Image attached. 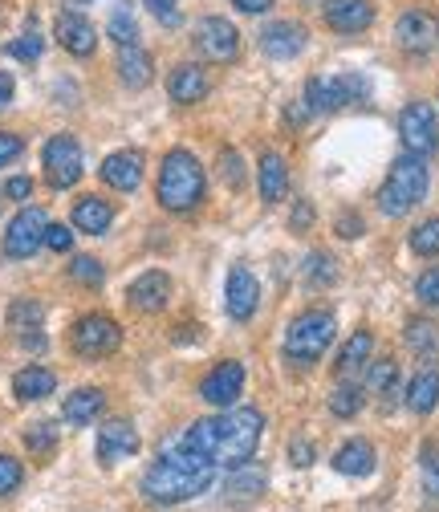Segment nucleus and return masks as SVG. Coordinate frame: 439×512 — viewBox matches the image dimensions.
Masks as SVG:
<instances>
[{"label": "nucleus", "instance_id": "40", "mask_svg": "<svg viewBox=\"0 0 439 512\" xmlns=\"http://www.w3.org/2000/svg\"><path fill=\"white\" fill-rule=\"evenodd\" d=\"M41 49H45V41H41V33L29 25V33H25V37H17V41L9 45V57H17V61H37V57H41Z\"/></svg>", "mask_w": 439, "mask_h": 512}, {"label": "nucleus", "instance_id": "22", "mask_svg": "<svg viewBox=\"0 0 439 512\" xmlns=\"http://www.w3.org/2000/svg\"><path fill=\"white\" fill-rule=\"evenodd\" d=\"M151 74H155V66L143 45H118V78L131 90H143L151 82Z\"/></svg>", "mask_w": 439, "mask_h": 512}, {"label": "nucleus", "instance_id": "2", "mask_svg": "<svg viewBox=\"0 0 439 512\" xmlns=\"http://www.w3.org/2000/svg\"><path fill=\"white\" fill-rule=\"evenodd\" d=\"M261 435H265V419L253 407L208 415V419L187 427V439H192L216 468H240V464H248V460L257 456Z\"/></svg>", "mask_w": 439, "mask_h": 512}, {"label": "nucleus", "instance_id": "42", "mask_svg": "<svg viewBox=\"0 0 439 512\" xmlns=\"http://www.w3.org/2000/svg\"><path fill=\"white\" fill-rule=\"evenodd\" d=\"M143 5H147V13H151L159 25H167V29H175V25L183 21L179 0H143Z\"/></svg>", "mask_w": 439, "mask_h": 512}, {"label": "nucleus", "instance_id": "35", "mask_svg": "<svg viewBox=\"0 0 439 512\" xmlns=\"http://www.w3.org/2000/svg\"><path fill=\"white\" fill-rule=\"evenodd\" d=\"M25 447H29V452L33 456H53L57 452V427L53 423H33L29 431H25Z\"/></svg>", "mask_w": 439, "mask_h": 512}, {"label": "nucleus", "instance_id": "37", "mask_svg": "<svg viewBox=\"0 0 439 512\" xmlns=\"http://www.w3.org/2000/svg\"><path fill=\"white\" fill-rule=\"evenodd\" d=\"M70 277H74L78 285H90V289H98V285L106 281V269H102V261H94V256H74Z\"/></svg>", "mask_w": 439, "mask_h": 512}, {"label": "nucleus", "instance_id": "11", "mask_svg": "<svg viewBox=\"0 0 439 512\" xmlns=\"http://www.w3.org/2000/svg\"><path fill=\"white\" fill-rule=\"evenodd\" d=\"M196 49L204 61H216V66H228V61H236L240 53V33L232 21L224 17H204L196 25Z\"/></svg>", "mask_w": 439, "mask_h": 512}, {"label": "nucleus", "instance_id": "12", "mask_svg": "<svg viewBox=\"0 0 439 512\" xmlns=\"http://www.w3.org/2000/svg\"><path fill=\"white\" fill-rule=\"evenodd\" d=\"M240 391H244V362H220V366L200 382V399H204L208 407H216V411L232 407V403L240 399Z\"/></svg>", "mask_w": 439, "mask_h": 512}, {"label": "nucleus", "instance_id": "47", "mask_svg": "<svg viewBox=\"0 0 439 512\" xmlns=\"http://www.w3.org/2000/svg\"><path fill=\"white\" fill-rule=\"evenodd\" d=\"M313 456H318V447H313L309 439H293V443H289V460H293L297 468H309Z\"/></svg>", "mask_w": 439, "mask_h": 512}, {"label": "nucleus", "instance_id": "16", "mask_svg": "<svg viewBox=\"0 0 439 512\" xmlns=\"http://www.w3.org/2000/svg\"><path fill=\"white\" fill-rule=\"evenodd\" d=\"M395 37H399V45L407 53H427L435 45V37H439V21L427 9H407L399 17V25H395Z\"/></svg>", "mask_w": 439, "mask_h": 512}, {"label": "nucleus", "instance_id": "15", "mask_svg": "<svg viewBox=\"0 0 439 512\" xmlns=\"http://www.w3.org/2000/svg\"><path fill=\"white\" fill-rule=\"evenodd\" d=\"M208 90H212L208 70H204V66H192V61L175 66L171 78H167V94H171V102H179V106H196V102H204Z\"/></svg>", "mask_w": 439, "mask_h": 512}, {"label": "nucleus", "instance_id": "32", "mask_svg": "<svg viewBox=\"0 0 439 512\" xmlns=\"http://www.w3.org/2000/svg\"><path fill=\"white\" fill-rule=\"evenodd\" d=\"M399 387V362L395 358H379L366 366V391L370 395H395Z\"/></svg>", "mask_w": 439, "mask_h": 512}, {"label": "nucleus", "instance_id": "44", "mask_svg": "<svg viewBox=\"0 0 439 512\" xmlns=\"http://www.w3.org/2000/svg\"><path fill=\"white\" fill-rule=\"evenodd\" d=\"M419 464H423V484H427V492L439 496V447H435V443L423 447V460H419Z\"/></svg>", "mask_w": 439, "mask_h": 512}, {"label": "nucleus", "instance_id": "23", "mask_svg": "<svg viewBox=\"0 0 439 512\" xmlns=\"http://www.w3.org/2000/svg\"><path fill=\"white\" fill-rule=\"evenodd\" d=\"M13 391L17 399L25 403H37V399H49L57 391V374L49 366H21L17 378H13Z\"/></svg>", "mask_w": 439, "mask_h": 512}, {"label": "nucleus", "instance_id": "18", "mask_svg": "<svg viewBox=\"0 0 439 512\" xmlns=\"http://www.w3.org/2000/svg\"><path fill=\"white\" fill-rule=\"evenodd\" d=\"M127 301H131L135 313H159V309H167V301H171V277L159 273V269L143 273L139 281H131Z\"/></svg>", "mask_w": 439, "mask_h": 512}, {"label": "nucleus", "instance_id": "5", "mask_svg": "<svg viewBox=\"0 0 439 512\" xmlns=\"http://www.w3.org/2000/svg\"><path fill=\"white\" fill-rule=\"evenodd\" d=\"M338 338V322L330 309H305L301 317H293V326L285 330V358L293 366H309L318 362L330 342Z\"/></svg>", "mask_w": 439, "mask_h": 512}, {"label": "nucleus", "instance_id": "14", "mask_svg": "<svg viewBox=\"0 0 439 512\" xmlns=\"http://www.w3.org/2000/svg\"><path fill=\"white\" fill-rule=\"evenodd\" d=\"M139 452V431L127 419H110L106 427H98V460L110 468L118 460H131Z\"/></svg>", "mask_w": 439, "mask_h": 512}, {"label": "nucleus", "instance_id": "29", "mask_svg": "<svg viewBox=\"0 0 439 512\" xmlns=\"http://www.w3.org/2000/svg\"><path fill=\"white\" fill-rule=\"evenodd\" d=\"M435 403H439V374L435 370H419L411 378V387H407V407L415 415H431Z\"/></svg>", "mask_w": 439, "mask_h": 512}, {"label": "nucleus", "instance_id": "25", "mask_svg": "<svg viewBox=\"0 0 439 512\" xmlns=\"http://www.w3.org/2000/svg\"><path fill=\"white\" fill-rule=\"evenodd\" d=\"M285 191H289V163L277 151H265L261 155V196H265V204H281Z\"/></svg>", "mask_w": 439, "mask_h": 512}, {"label": "nucleus", "instance_id": "6", "mask_svg": "<svg viewBox=\"0 0 439 512\" xmlns=\"http://www.w3.org/2000/svg\"><path fill=\"white\" fill-rule=\"evenodd\" d=\"M370 94V82L362 78V74H322V78H309V86H305V106L309 110H322V114H330V110H342V106H350V102H362Z\"/></svg>", "mask_w": 439, "mask_h": 512}, {"label": "nucleus", "instance_id": "38", "mask_svg": "<svg viewBox=\"0 0 439 512\" xmlns=\"http://www.w3.org/2000/svg\"><path fill=\"white\" fill-rule=\"evenodd\" d=\"M330 411H334L338 419H354V415L362 411V391H358V387H338V391L330 395Z\"/></svg>", "mask_w": 439, "mask_h": 512}, {"label": "nucleus", "instance_id": "43", "mask_svg": "<svg viewBox=\"0 0 439 512\" xmlns=\"http://www.w3.org/2000/svg\"><path fill=\"white\" fill-rule=\"evenodd\" d=\"M415 297L431 309H439V269H423L419 281H415Z\"/></svg>", "mask_w": 439, "mask_h": 512}, {"label": "nucleus", "instance_id": "53", "mask_svg": "<svg viewBox=\"0 0 439 512\" xmlns=\"http://www.w3.org/2000/svg\"><path fill=\"white\" fill-rule=\"evenodd\" d=\"M309 224H313V208H309V204L301 200V204L293 208V232H305Z\"/></svg>", "mask_w": 439, "mask_h": 512}, {"label": "nucleus", "instance_id": "9", "mask_svg": "<svg viewBox=\"0 0 439 512\" xmlns=\"http://www.w3.org/2000/svg\"><path fill=\"white\" fill-rule=\"evenodd\" d=\"M399 139L411 155H431L439 147V118L427 102H411L399 114Z\"/></svg>", "mask_w": 439, "mask_h": 512}, {"label": "nucleus", "instance_id": "39", "mask_svg": "<svg viewBox=\"0 0 439 512\" xmlns=\"http://www.w3.org/2000/svg\"><path fill=\"white\" fill-rule=\"evenodd\" d=\"M110 37H114V45H139V29H135V21H131V13L127 9H114V17H110Z\"/></svg>", "mask_w": 439, "mask_h": 512}, {"label": "nucleus", "instance_id": "54", "mask_svg": "<svg viewBox=\"0 0 439 512\" xmlns=\"http://www.w3.org/2000/svg\"><path fill=\"white\" fill-rule=\"evenodd\" d=\"M0 196H5V187H0Z\"/></svg>", "mask_w": 439, "mask_h": 512}, {"label": "nucleus", "instance_id": "45", "mask_svg": "<svg viewBox=\"0 0 439 512\" xmlns=\"http://www.w3.org/2000/svg\"><path fill=\"white\" fill-rule=\"evenodd\" d=\"M25 155V139L21 135H9V131H0V167H9Z\"/></svg>", "mask_w": 439, "mask_h": 512}, {"label": "nucleus", "instance_id": "17", "mask_svg": "<svg viewBox=\"0 0 439 512\" xmlns=\"http://www.w3.org/2000/svg\"><path fill=\"white\" fill-rule=\"evenodd\" d=\"M53 37H57L61 49L74 53V57H90L98 49V33L82 13H61L57 25H53Z\"/></svg>", "mask_w": 439, "mask_h": 512}, {"label": "nucleus", "instance_id": "50", "mask_svg": "<svg viewBox=\"0 0 439 512\" xmlns=\"http://www.w3.org/2000/svg\"><path fill=\"white\" fill-rule=\"evenodd\" d=\"M29 191H33V179L29 175H17V179L5 183V196L9 200H29Z\"/></svg>", "mask_w": 439, "mask_h": 512}, {"label": "nucleus", "instance_id": "4", "mask_svg": "<svg viewBox=\"0 0 439 512\" xmlns=\"http://www.w3.org/2000/svg\"><path fill=\"white\" fill-rule=\"evenodd\" d=\"M427 183H431V175H427L423 155H411V151H407L403 159H395V163H391L387 183L379 187V212H383V216H391V220L407 216L415 204H423Z\"/></svg>", "mask_w": 439, "mask_h": 512}, {"label": "nucleus", "instance_id": "41", "mask_svg": "<svg viewBox=\"0 0 439 512\" xmlns=\"http://www.w3.org/2000/svg\"><path fill=\"white\" fill-rule=\"evenodd\" d=\"M21 480H25L21 460H13V456H0V496H13V492L21 488Z\"/></svg>", "mask_w": 439, "mask_h": 512}, {"label": "nucleus", "instance_id": "28", "mask_svg": "<svg viewBox=\"0 0 439 512\" xmlns=\"http://www.w3.org/2000/svg\"><path fill=\"white\" fill-rule=\"evenodd\" d=\"M102 403H106V395H102L98 387H78V391L66 399V423H74V427L94 423V419L102 415Z\"/></svg>", "mask_w": 439, "mask_h": 512}, {"label": "nucleus", "instance_id": "49", "mask_svg": "<svg viewBox=\"0 0 439 512\" xmlns=\"http://www.w3.org/2000/svg\"><path fill=\"white\" fill-rule=\"evenodd\" d=\"M220 163H224V179H228V187H240L244 175H240V159H236V151H224Z\"/></svg>", "mask_w": 439, "mask_h": 512}, {"label": "nucleus", "instance_id": "30", "mask_svg": "<svg viewBox=\"0 0 439 512\" xmlns=\"http://www.w3.org/2000/svg\"><path fill=\"white\" fill-rule=\"evenodd\" d=\"M403 338H407V346H411L415 354H423V358H435V354H439V326L431 322V317H411L407 330H403Z\"/></svg>", "mask_w": 439, "mask_h": 512}, {"label": "nucleus", "instance_id": "3", "mask_svg": "<svg viewBox=\"0 0 439 512\" xmlns=\"http://www.w3.org/2000/svg\"><path fill=\"white\" fill-rule=\"evenodd\" d=\"M159 204L175 216L183 212H196L204 191H208V179H204V167L192 151H167L163 167H159Z\"/></svg>", "mask_w": 439, "mask_h": 512}, {"label": "nucleus", "instance_id": "7", "mask_svg": "<svg viewBox=\"0 0 439 512\" xmlns=\"http://www.w3.org/2000/svg\"><path fill=\"white\" fill-rule=\"evenodd\" d=\"M118 342H122V330H118L114 317H106V313H86V317H78L74 330H70V346L82 358H106V354L118 350Z\"/></svg>", "mask_w": 439, "mask_h": 512}, {"label": "nucleus", "instance_id": "31", "mask_svg": "<svg viewBox=\"0 0 439 512\" xmlns=\"http://www.w3.org/2000/svg\"><path fill=\"white\" fill-rule=\"evenodd\" d=\"M301 273H305V285L309 289H330L338 281V261H334L330 252H309Z\"/></svg>", "mask_w": 439, "mask_h": 512}, {"label": "nucleus", "instance_id": "24", "mask_svg": "<svg viewBox=\"0 0 439 512\" xmlns=\"http://www.w3.org/2000/svg\"><path fill=\"white\" fill-rule=\"evenodd\" d=\"M110 220H114V208L102 196H82L74 204V228L86 232V236H102L110 228Z\"/></svg>", "mask_w": 439, "mask_h": 512}, {"label": "nucleus", "instance_id": "34", "mask_svg": "<svg viewBox=\"0 0 439 512\" xmlns=\"http://www.w3.org/2000/svg\"><path fill=\"white\" fill-rule=\"evenodd\" d=\"M411 252L415 256H439V216L411 228Z\"/></svg>", "mask_w": 439, "mask_h": 512}, {"label": "nucleus", "instance_id": "8", "mask_svg": "<svg viewBox=\"0 0 439 512\" xmlns=\"http://www.w3.org/2000/svg\"><path fill=\"white\" fill-rule=\"evenodd\" d=\"M45 179L57 191H66L82 179V147L74 135H53L45 143Z\"/></svg>", "mask_w": 439, "mask_h": 512}, {"label": "nucleus", "instance_id": "20", "mask_svg": "<svg viewBox=\"0 0 439 512\" xmlns=\"http://www.w3.org/2000/svg\"><path fill=\"white\" fill-rule=\"evenodd\" d=\"M326 25L334 33H362L374 25V5L370 0H330L326 5Z\"/></svg>", "mask_w": 439, "mask_h": 512}, {"label": "nucleus", "instance_id": "26", "mask_svg": "<svg viewBox=\"0 0 439 512\" xmlns=\"http://www.w3.org/2000/svg\"><path fill=\"white\" fill-rule=\"evenodd\" d=\"M370 354H374V338H370L366 330L350 334L346 346H342V354H338V362H334L338 378H354L358 370H366V366H370Z\"/></svg>", "mask_w": 439, "mask_h": 512}, {"label": "nucleus", "instance_id": "13", "mask_svg": "<svg viewBox=\"0 0 439 512\" xmlns=\"http://www.w3.org/2000/svg\"><path fill=\"white\" fill-rule=\"evenodd\" d=\"M224 297H228V317H232V322H253L257 305H261V285H257V277L248 273L244 265H236V269L228 273Z\"/></svg>", "mask_w": 439, "mask_h": 512}, {"label": "nucleus", "instance_id": "21", "mask_svg": "<svg viewBox=\"0 0 439 512\" xmlns=\"http://www.w3.org/2000/svg\"><path fill=\"white\" fill-rule=\"evenodd\" d=\"M102 183H110L114 191H135L143 183V155L139 151H114V155H106Z\"/></svg>", "mask_w": 439, "mask_h": 512}, {"label": "nucleus", "instance_id": "10", "mask_svg": "<svg viewBox=\"0 0 439 512\" xmlns=\"http://www.w3.org/2000/svg\"><path fill=\"white\" fill-rule=\"evenodd\" d=\"M45 228H49V220H45L41 208L17 212L9 220V232H5V256H9V261H29V256L45 244Z\"/></svg>", "mask_w": 439, "mask_h": 512}, {"label": "nucleus", "instance_id": "48", "mask_svg": "<svg viewBox=\"0 0 439 512\" xmlns=\"http://www.w3.org/2000/svg\"><path fill=\"white\" fill-rule=\"evenodd\" d=\"M334 228H338L342 240H354V236H362V216H358V212H342Z\"/></svg>", "mask_w": 439, "mask_h": 512}, {"label": "nucleus", "instance_id": "33", "mask_svg": "<svg viewBox=\"0 0 439 512\" xmlns=\"http://www.w3.org/2000/svg\"><path fill=\"white\" fill-rule=\"evenodd\" d=\"M45 322V305L41 301H13L9 305V326L21 334H37Z\"/></svg>", "mask_w": 439, "mask_h": 512}, {"label": "nucleus", "instance_id": "46", "mask_svg": "<svg viewBox=\"0 0 439 512\" xmlns=\"http://www.w3.org/2000/svg\"><path fill=\"white\" fill-rule=\"evenodd\" d=\"M45 244H49L53 252H70V244H74V232H70L66 224H49V228H45Z\"/></svg>", "mask_w": 439, "mask_h": 512}, {"label": "nucleus", "instance_id": "55", "mask_svg": "<svg viewBox=\"0 0 439 512\" xmlns=\"http://www.w3.org/2000/svg\"><path fill=\"white\" fill-rule=\"evenodd\" d=\"M78 5H86V0H78Z\"/></svg>", "mask_w": 439, "mask_h": 512}, {"label": "nucleus", "instance_id": "19", "mask_svg": "<svg viewBox=\"0 0 439 512\" xmlns=\"http://www.w3.org/2000/svg\"><path fill=\"white\" fill-rule=\"evenodd\" d=\"M261 49H265V57H273V61L297 57V53L305 49V25H297V21H273V25L261 33Z\"/></svg>", "mask_w": 439, "mask_h": 512}, {"label": "nucleus", "instance_id": "51", "mask_svg": "<svg viewBox=\"0 0 439 512\" xmlns=\"http://www.w3.org/2000/svg\"><path fill=\"white\" fill-rule=\"evenodd\" d=\"M232 5H236V13L261 17V13H269V9H273V0H232Z\"/></svg>", "mask_w": 439, "mask_h": 512}, {"label": "nucleus", "instance_id": "1", "mask_svg": "<svg viewBox=\"0 0 439 512\" xmlns=\"http://www.w3.org/2000/svg\"><path fill=\"white\" fill-rule=\"evenodd\" d=\"M212 480H216V464L183 431L163 443L159 460L147 468L143 496L155 504H183V500H196L200 492H208Z\"/></svg>", "mask_w": 439, "mask_h": 512}, {"label": "nucleus", "instance_id": "52", "mask_svg": "<svg viewBox=\"0 0 439 512\" xmlns=\"http://www.w3.org/2000/svg\"><path fill=\"white\" fill-rule=\"evenodd\" d=\"M13 94H17V82H13V74H5V70H0V110H9Z\"/></svg>", "mask_w": 439, "mask_h": 512}, {"label": "nucleus", "instance_id": "36", "mask_svg": "<svg viewBox=\"0 0 439 512\" xmlns=\"http://www.w3.org/2000/svg\"><path fill=\"white\" fill-rule=\"evenodd\" d=\"M232 472H236V476L228 480V492H232V496H240V500H244V496L253 500V496H257V492L265 488V468H253V472H244V464H240V468H232Z\"/></svg>", "mask_w": 439, "mask_h": 512}, {"label": "nucleus", "instance_id": "27", "mask_svg": "<svg viewBox=\"0 0 439 512\" xmlns=\"http://www.w3.org/2000/svg\"><path fill=\"white\" fill-rule=\"evenodd\" d=\"M334 468L342 476H370L374 472V447L366 439H350L338 447V456H334Z\"/></svg>", "mask_w": 439, "mask_h": 512}]
</instances>
